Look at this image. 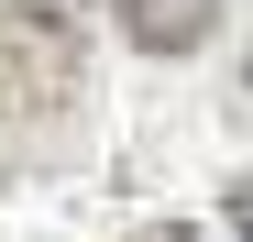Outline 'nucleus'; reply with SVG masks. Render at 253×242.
Listing matches in <instances>:
<instances>
[{"instance_id": "1", "label": "nucleus", "mask_w": 253, "mask_h": 242, "mask_svg": "<svg viewBox=\"0 0 253 242\" xmlns=\"http://www.w3.org/2000/svg\"><path fill=\"white\" fill-rule=\"evenodd\" d=\"M88 99V33L55 0H11L0 11V176L55 165Z\"/></svg>"}, {"instance_id": "2", "label": "nucleus", "mask_w": 253, "mask_h": 242, "mask_svg": "<svg viewBox=\"0 0 253 242\" xmlns=\"http://www.w3.org/2000/svg\"><path fill=\"white\" fill-rule=\"evenodd\" d=\"M110 11H121V33L143 55H198L220 33V0H110Z\"/></svg>"}, {"instance_id": "3", "label": "nucleus", "mask_w": 253, "mask_h": 242, "mask_svg": "<svg viewBox=\"0 0 253 242\" xmlns=\"http://www.w3.org/2000/svg\"><path fill=\"white\" fill-rule=\"evenodd\" d=\"M220 209H231V242H253V176H231V187H220Z\"/></svg>"}, {"instance_id": "4", "label": "nucleus", "mask_w": 253, "mask_h": 242, "mask_svg": "<svg viewBox=\"0 0 253 242\" xmlns=\"http://www.w3.org/2000/svg\"><path fill=\"white\" fill-rule=\"evenodd\" d=\"M132 242H198V231H187V220H143Z\"/></svg>"}, {"instance_id": "5", "label": "nucleus", "mask_w": 253, "mask_h": 242, "mask_svg": "<svg viewBox=\"0 0 253 242\" xmlns=\"http://www.w3.org/2000/svg\"><path fill=\"white\" fill-rule=\"evenodd\" d=\"M242 110H253V55H242Z\"/></svg>"}]
</instances>
